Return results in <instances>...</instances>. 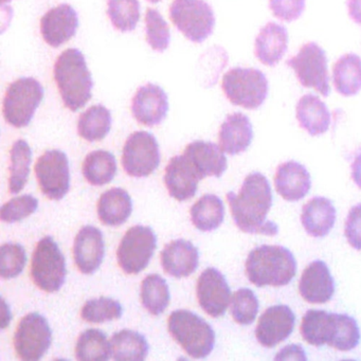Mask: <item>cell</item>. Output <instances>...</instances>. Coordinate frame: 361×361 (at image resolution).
Masks as SVG:
<instances>
[{"instance_id": "cell-1", "label": "cell", "mask_w": 361, "mask_h": 361, "mask_svg": "<svg viewBox=\"0 0 361 361\" xmlns=\"http://www.w3.org/2000/svg\"><path fill=\"white\" fill-rule=\"evenodd\" d=\"M227 200L232 219L240 231L269 236L279 233L278 225L267 219L274 197L269 181L262 173L249 174L240 193L229 192Z\"/></svg>"}, {"instance_id": "cell-2", "label": "cell", "mask_w": 361, "mask_h": 361, "mask_svg": "<svg viewBox=\"0 0 361 361\" xmlns=\"http://www.w3.org/2000/svg\"><path fill=\"white\" fill-rule=\"evenodd\" d=\"M246 276L257 287L288 285L297 274V262L289 249L278 245H262L247 257Z\"/></svg>"}, {"instance_id": "cell-3", "label": "cell", "mask_w": 361, "mask_h": 361, "mask_svg": "<svg viewBox=\"0 0 361 361\" xmlns=\"http://www.w3.org/2000/svg\"><path fill=\"white\" fill-rule=\"evenodd\" d=\"M54 75L65 107L71 111L83 109L92 99L94 87L92 73L85 56L79 49L65 50L56 59Z\"/></svg>"}, {"instance_id": "cell-4", "label": "cell", "mask_w": 361, "mask_h": 361, "mask_svg": "<svg viewBox=\"0 0 361 361\" xmlns=\"http://www.w3.org/2000/svg\"><path fill=\"white\" fill-rule=\"evenodd\" d=\"M168 329L192 358H206L214 348L215 333L212 326L190 310L173 312L169 317Z\"/></svg>"}, {"instance_id": "cell-5", "label": "cell", "mask_w": 361, "mask_h": 361, "mask_svg": "<svg viewBox=\"0 0 361 361\" xmlns=\"http://www.w3.org/2000/svg\"><path fill=\"white\" fill-rule=\"evenodd\" d=\"M221 88L231 104L245 109H257L269 92L267 78L257 68L235 67L225 73Z\"/></svg>"}, {"instance_id": "cell-6", "label": "cell", "mask_w": 361, "mask_h": 361, "mask_svg": "<svg viewBox=\"0 0 361 361\" xmlns=\"http://www.w3.org/2000/svg\"><path fill=\"white\" fill-rule=\"evenodd\" d=\"M43 86L35 78H20L10 84L4 99V117L14 128H26L44 99Z\"/></svg>"}, {"instance_id": "cell-7", "label": "cell", "mask_w": 361, "mask_h": 361, "mask_svg": "<svg viewBox=\"0 0 361 361\" xmlns=\"http://www.w3.org/2000/svg\"><path fill=\"white\" fill-rule=\"evenodd\" d=\"M66 259L51 236L37 243L31 264V276L37 287L46 293H56L66 281Z\"/></svg>"}, {"instance_id": "cell-8", "label": "cell", "mask_w": 361, "mask_h": 361, "mask_svg": "<svg viewBox=\"0 0 361 361\" xmlns=\"http://www.w3.org/2000/svg\"><path fill=\"white\" fill-rule=\"evenodd\" d=\"M170 18L192 43H204L214 31V11L204 0H173Z\"/></svg>"}, {"instance_id": "cell-9", "label": "cell", "mask_w": 361, "mask_h": 361, "mask_svg": "<svg viewBox=\"0 0 361 361\" xmlns=\"http://www.w3.org/2000/svg\"><path fill=\"white\" fill-rule=\"evenodd\" d=\"M295 71L298 81L305 88H314L323 97L331 94L327 56L318 44L310 42L300 48L298 54L287 61Z\"/></svg>"}, {"instance_id": "cell-10", "label": "cell", "mask_w": 361, "mask_h": 361, "mask_svg": "<svg viewBox=\"0 0 361 361\" xmlns=\"http://www.w3.org/2000/svg\"><path fill=\"white\" fill-rule=\"evenodd\" d=\"M157 248L155 232L145 226L128 230L117 251L118 264L128 274H138L147 267Z\"/></svg>"}, {"instance_id": "cell-11", "label": "cell", "mask_w": 361, "mask_h": 361, "mask_svg": "<svg viewBox=\"0 0 361 361\" xmlns=\"http://www.w3.org/2000/svg\"><path fill=\"white\" fill-rule=\"evenodd\" d=\"M52 331L47 319L31 312L20 320L14 335L16 354L24 361H37L49 350Z\"/></svg>"}, {"instance_id": "cell-12", "label": "cell", "mask_w": 361, "mask_h": 361, "mask_svg": "<svg viewBox=\"0 0 361 361\" xmlns=\"http://www.w3.org/2000/svg\"><path fill=\"white\" fill-rule=\"evenodd\" d=\"M160 164L159 145L149 132L134 133L123 147L122 166L132 177H147L157 170Z\"/></svg>"}, {"instance_id": "cell-13", "label": "cell", "mask_w": 361, "mask_h": 361, "mask_svg": "<svg viewBox=\"0 0 361 361\" xmlns=\"http://www.w3.org/2000/svg\"><path fill=\"white\" fill-rule=\"evenodd\" d=\"M35 174L42 192L50 200H63L71 189L68 158L64 152H45L35 164Z\"/></svg>"}, {"instance_id": "cell-14", "label": "cell", "mask_w": 361, "mask_h": 361, "mask_svg": "<svg viewBox=\"0 0 361 361\" xmlns=\"http://www.w3.org/2000/svg\"><path fill=\"white\" fill-rule=\"evenodd\" d=\"M196 293L200 307L213 318L224 316L231 303V290L227 280L221 271L213 267L202 272Z\"/></svg>"}, {"instance_id": "cell-15", "label": "cell", "mask_w": 361, "mask_h": 361, "mask_svg": "<svg viewBox=\"0 0 361 361\" xmlns=\"http://www.w3.org/2000/svg\"><path fill=\"white\" fill-rule=\"evenodd\" d=\"M295 324V314L289 306H270L259 317L255 338L264 348H274L291 335Z\"/></svg>"}, {"instance_id": "cell-16", "label": "cell", "mask_w": 361, "mask_h": 361, "mask_svg": "<svg viewBox=\"0 0 361 361\" xmlns=\"http://www.w3.org/2000/svg\"><path fill=\"white\" fill-rule=\"evenodd\" d=\"M41 35L44 41L59 48L71 41L79 27V16L68 4H62L50 9L41 18Z\"/></svg>"}, {"instance_id": "cell-17", "label": "cell", "mask_w": 361, "mask_h": 361, "mask_svg": "<svg viewBox=\"0 0 361 361\" xmlns=\"http://www.w3.org/2000/svg\"><path fill=\"white\" fill-rule=\"evenodd\" d=\"M168 111V94L155 84L141 86L133 98V116L143 126H158L166 119Z\"/></svg>"}, {"instance_id": "cell-18", "label": "cell", "mask_w": 361, "mask_h": 361, "mask_svg": "<svg viewBox=\"0 0 361 361\" xmlns=\"http://www.w3.org/2000/svg\"><path fill=\"white\" fill-rule=\"evenodd\" d=\"M299 293L308 303L331 301L335 293V281L324 262L317 259L306 266L299 281Z\"/></svg>"}, {"instance_id": "cell-19", "label": "cell", "mask_w": 361, "mask_h": 361, "mask_svg": "<svg viewBox=\"0 0 361 361\" xmlns=\"http://www.w3.org/2000/svg\"><path fill=\"white\" fill-rule=\"evenodd\" d=\"M105 255L102 232L92 226H85L75 236L73 257L78 269L84 274H92L102 264Z\"/></svg>"}, {"instance_id": "cell-20", "label": "cell", "mask_w": 361, "mask_h": 361, "mask_svg": "<svg viewBox=\"0 0 361 361\" xmlns=\"http://www.w3.org/2000/svg\"><path fill=\"white\" fill-rule=\"evenodd\" d=\"M185 157L200 179L219 177L227 170V158L221 147L207 141H194L185 147Z\"/></svg>"}, {"instance_id": "cell-21", "label": "cell", "mask_w": 361, "mask_h": 361, "mask_svg": "<svg viewBox=\"0 0 361 361\" xmlns=\"http://www.w3.org/2000/svg\"><path fill=\"white\" fill-rule=\"evenodd\" d=\"M202 180L185 155L175 156L169 162L164 183L169 194L179 202L195 196L198 183Z\"/></svg>"}, {"instance_id": "cell-22", "label": "cell", "mask_w": 361, "mask_h": 361, "mask_svg": "<svg viewBox=\"0 0 361 361\" xmlns=\"http://www.w3.org/2000/svg\"><path fill=\"white\" fill-rule=\"evenodd\" d=\"M274 187L283 200L298 202L307 195L312 179L305 166L297 161H287L276 169Z\"/></svg>"}, {"instance_id": "cell-23", "label": "cell", "mask_w": 361, "mask_h": 361, "mask_svg": "<svg viewBox=\"0 0 361 361\" xmlns=\"http://www.w3.org/2000/svg\"><path fill=\"white\" fill-rule=\"evenodd\" d=\"M160 257L164 271L178 279L191 276L200 264L198 249L185 240H175L166 245Z\"/></svg>"}, {"instance_id": "cell-24", "label": "cell", "mask_w": 361, "mask_h": 361, "mask_svg": "<svg viewBox=\"0 0 361 361\" xmlns=\"http://www.w3.org/2000/svg\"><path fill=\"white\" fill-rule=\"evenodd\" d=\"M288 41V31L284 26L268 23L259 30L255 39V58L265 66H276L286 54Z\"/></svg>"}, {"instance_id": "cell-25", "label": "cell", "mask_w": 361, "mask_h": 361, "mask_svg": "<svg viewBox=\"0 0 361 361\" xmlns=\"http://www.w3.org/2000/svg\"><path fill=\"white\" fill-rule=\"evenodd\" d=\"M219 139V147L226 154L233 156L244 153L253 139L250 120L244 114H231L221 124Z\"/></svg>"}, {"instance_id": "cell-26", "label": "cell", "mask_w": 361, "mask_h": 361, "mask_svg": "<svg viewBox=\"0 0 361 361\" xmlns=\"http://www.w3.org/2000/svg\"><path fill=\"white\" fill-rule=\"evenodd\" d=\"M335 206L329 198L314 197L302 208L301 223L308 235L324 238L333 229L336 221Z\"/></svg>"}, {"instance_id": "cell-27", "label": "cell", "mask_w": 361, "mask_h": 361, "mask_svg": "<svg viewBox=\"0 0 361 361\" xmlns=\"http://www.w3.org/2000/svg\"><path fill=\"white\" fill-rule=\"evenodd\" d=\"M295 117L299 126L310 136L325 134L331 126V113L326 104L314 94H305L298 101Z\"/></svg>"}, {"instance_id": "cell-28", "label": "cell", "mask_w": 361, "mask_h": 361, "mask_svg": "<svg viewBox=\"0 0 361 361\" xmlns=\"http://www.w3.org/2000/svg\"><path fill=\"white\" fill-rule=\"evenodd\" d=\"M133 212L130 194L121 188L107 190L98 202V215L104 225L117 227L123 225Z\"/></svg>"}, {"instance_id": "cell-29", "label": "cell", "mask_w": 361, "mask_h": 361, "mask_svg": "<svg viewBox=\"0 0 361 361\" xmlns=\"http://www.w3.org/2000/svg\"><path fill=\"white\" fill-rule=\"evenodd\" d=\"M336 314L323 310H310L302 319V337L314 346L329 344L335 331Z\"/></svg>"}, {"instance_id": "cell-30", "label": "cell", "mask_w": 361, "mask_h": 361, "mask_svg": "<svg viewBox=\"0 0 361 361\" xmlns=\"http://www.w3.org/2000/svg\"><path fill=\"white\" fill-rule=\"evenodd\" d=\"M333 83L341 96H356L361 90L360 56L355 54L340 56L333 67Z\"/></svg>"}, {"instance_id": "cell-31", "label": "cell", "mask_w": 361, "mask_h": 361, "mask_svg": "<svg viewBox=\"0 0 361 361\" xmlns=\"http://www.w3.org/2000/svg\"><path fill=\"white\" fill-rule=\"evenodd\" d=\"M111 357L115 360H145L149 346L142 334L130 329H122L114 334L111 340Z\"/></svg>"}, {"instance_id": "cell-32", "label": "cell", "mask_w": 361, "mask_h": 361, "mask_svg": "<svg viewBox=\"0 0 361 361\" xmlns=\"http://www.w3.org/2000/svg\"><path fill=\"white\" fill-rule=\"evenodd\" d=\"M190 213L192 223L198 230L210 232L223 224L225 207L219 196L207 194L192 206Z\"/></svg>"}, {"instance_id": "cell-33", "label": "cell", "mask_w": 361, "mask_h": 361, "mask_svg": "<svg viewBox=\"0 0 361 361\" xmlns=\"http://www.w3.org/2000/svg\"><path fill=\"white\" fill-rule=\"evenodd\" d=\"M111 128V114L106 107L98 104L84 111L78 122V132L86 141L94 142L104 139Z\"/></svg>"}, {"instance_id": "cell-34", "label": "cell", "mask_w": 361, "mask_h": 361, "mask_svg": "<svg viewBox=\"0 0 361 361\" xmlns=\"http://www.w3.org/2000/svg\"><path fill=\"white\" fill-rule=\"evenodd\" d=\"M82 171L86 180L92 185H107L117 173V160L109 152H92L86 156Z\"/></svg>"}, {"instance_id": "cell-35", "label": "cell", "mask_w": 361, "mask_h": 361, "mask_svg": "<svg viewBox=\"0 0 361 361\" xmlns=\"http://www.w3.org/2000/svg\"><path fill=\"white\" fill-rule=\"evenodd\" d=\"M11 166H10L9 191L18 194L24 189L28 183L32 162V149L27 141L20 139L14 142L10 152Z\"/></svg>"}, {"instance_id": "cell-36", "label": "cell", "mask_w": 361, "mask_h": 361, "mask_svg": "<svg viewBox=\"0 0 361 361\" xmlns=\"http://www.w3.org/2000/svg\"><path fill=\"white\" fill-rule=\"evenodd\" d=\"M111 357V344L100 329H90L80 335L75 344L78 360H109Z\"/></svg>"}, {"instance_id": "cell-37", "label": "cell", "mask_w": 361, "mask_h": 361, "mask_svg": "<svg viewBox=\"0 0 361 361\" xmlns=\"http://www.w3.org/2000/svg\"><path fill=\"white\" fill-rule=\"evenodd\" d=\"M168 283L159 274H149L141 284V301L145 310L154 316H159L170 303Z\"/></svg>"}, {"instance_id": "cell-38", "label": "cell", "mask_w": 361, "mask_h": 361, "mask_svg": "<svg viewBox=\"0 0 361 361\" xmlns=\"http://www.w3.org/2000/svg\"><path fill=\"white\" fill-rule=\"evenodd\" d=\"M107 16L116 30L130 32L140 20L139 0H107Z\"/></svg>"}, {"instance_id": "cell-39", "label": "cell", "mask_w": 361, "mask_h": 361, "mask_svg": "<svg viewBox=\"0 0 361 361\" xmlns=\"http://www.w3.org/2000/svg\"><path fill=\"white\" fill-rule=\"evenodd\" d=\"M360 341V329L353 317L336 314L335 331L329 345L342 352L354 350Z\"/></svg>"}, {"instance_id": "cell-40", "label": "cell", "mask_w": 361, "mask_h": 361, "mask_svg": "<svg viewBox=\"0 0 361 361\" xmlns=\"http://www.w3.org/2000/svg\"><path fill=\"white\" fill-rule=\"evenodd\" d=\"M123 308L117 300L101 297L88 300L81 310L84 320L90 323H103L121 318Z\"/></svg>"}, {"instance_id": "cell-41", "label": "cell", "mask_w": 361, "mask_h": 361, "mask_svg": "<svg viewBox=\"0 0 361 361\" xmlns=\"http://www.w3.org/2000/svg\"><path fill=\"white\" fill-rule=\"evenodd\" d=\"M145 33L147 42L152 49L164 52L170 45L171 35L168 23L156 9H147L145 13Z\"/></svg>"}, {"instance_id": "cell-42", "label": "cell", "mask_w": 361, "mask_h": 361, "mask_svg": "<svg viewBox=\"0 0 361 361\" xmlns=\"http://www.w3.org/2000/svg\"><path fill=\"white\" fill-rule=\"evenodd\" d=\"M259 308V300L251 289L240 288L232 295L231 314L238 324H252L257 318Z\"/></svg>"}, {"instance_id": "cell-43", "label": "cell", "mask_w": 361, "mask_h": 361, "mask_svg": "<svg viewBox=\"0 0 361 361\" xmlns=\"http://www.w3.org/2000/svg\"><path fill=\"white\" fill-rule=\"evenodd\" d=\"M27 264L26 250L20 244L8 243L1 246V278L9 280L20 276Z\"/></svg>"}, {"instance_id": "cell-44", "label": "cell", "mask_w": 361, "mask_h": 361, "mask_svg": "<svg viewBox=\"0 0 361 361\" xmlns=\"http://www.w3.org/2000/svg\"><path fill=\"white\" fill-rule=\"evenodd\" d=\"M39 208V200L32 195H23L6 202L1 208V221L8 224L16 223L30 216Z\"/></svg>"}, {"instance_id": "cell-45", "label": "cell", "mask_w": 361, "mask_h": 361, "mask_svg": "<svg viewBox=\"0 0 361 361\" xmlns=\"http://www.w3.org/2000/svg\"><path fill=\"white\" fill-rule=\"evenodd\" d=\"M306 7V0H269V9L282 22L299 20Z\"/></svg>"}, {"instance_id": "cell-46", "label": "cell", "mask_w": 361, "mask_h": 361, "mask_svg": "<svg viewBox=\"0 0 361 361\" xmlns=\"http://www.w3.org/2000/svg\"><path fill=\"white\" fill-rule=\"evenodd\" d=\"M344 235L350 247L361 250V204L352 207L348 212L344 225Z\"/></svg>"}, {"instance_id": "cell-47", "label": "cell", "mask_w": 361, "mask_h": 361, "mask_svg": "<svg viewBox=\"0 0 361 361\" xmlns=\"http://www.w3.org/2000/svg\"><path fill=\"white\" fill-rule=\"evenodd\" d=\"M276 360H307L305 355V350L299 344H290L285 346L274 357Z\"/></svg>"}, {"instance_id": "cell-48", "label": "cell", "mask_w": 361, "mask_h": 361, "mask_svg": "<svg viewBox=\"0 0 361 361\" xmlns=\"http://www.w3.org/2000/svg\"><path fill=\"white\" fill-rule=\"evenodd\" d=\"M348 16L357 25H361V0H348Z\"/></svg>"}, {"instance_id": "cell-49", "label": "cell", "mask_w": 361, "mask_h": 361, "mask_svg": "<svg viewBox=\"0 0 361 361\" xmlns=\"http://www.w3.org/2000/svg\"><path fill=\"white\" fill-rule=\"evenodd\" d=\"M352 179L356 183L357 187L361 189V153L355 156L352 166Z\"/></svg>"}, {"instance_id": "cell-50", "label": "cell", "mask_w": 361, "mask_h": 361, "mask_svg": "<svg viewBox=\"0 0 361 361\" xmlns=\"http://www.w3.org/2000/svg\"><path fill=\"white\" fill-rule=\"evenodd\" d=\"M147 1L152 4H158L159 1H161V0H147Z\"/></svg>"}, {"instance_id": "cell-51", "label": "cell", "mask_w": 361, "mask_h": 361, "mask_svg": "<svg viewBox=\"0 0 361 361\" xmlns=\"http://www.w3.org/2000/svg\"><path fill=\"white\" fill-rule=\"evenodd\" d=\"M10 1H11V0H1V3L3 4L10 3Z\"/></svg>"}]
</instances>
